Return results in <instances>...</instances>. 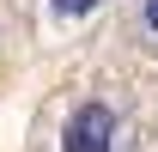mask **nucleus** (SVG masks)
Wrapping results in <instances>:
<instances>
[{"mask_svg": "<svg viewBox=\"0 0 158 152\" xmlns=\"http://www.w3.org/2000/svg\"><path fill=\"white\" fill-rule=\"evenodd\" d=\"M61 152H116V110L103 97H85L61 128Z\"/></svg>", "mask_w": 158, "mask_h": 152, "instance_id": "f257e3e1", "label": "nucleus"}, {"mask_svg": "<svg viewBox=\"0 0 158 152\" xmlns=\"http://www.w3.org/2000/svg\"><path fill=\"white\" fill-rule=\"evenodd\" d=\"M49 6H55L61 19H85V12H98L103 0H49Z\"/></svg>", "mask_w": 158, "mask_h": 152, "instance_id": "f03ea898", "label": "nucleus"}, {"mask_svg": "<svg viewBox=\"0 0 158 152\" xmlns=\"http://www.w3.org/2000/svg\"><path fill=\"white\" fill-rule=\"evenodd\" d=\"M140 19H146V31L158 37V0H140Z\"/></svg>", "mask_w": 158, "mask_h": 152, "instance_id": "7ed1b4c3", "label": "nucleus"}]
</instances>
